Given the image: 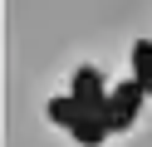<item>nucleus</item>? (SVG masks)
I'll return each mask as SVG.
<instances>
[{"label": "nucleus", "mask_w": 152, "mask_h": 147, "mask_svg": "<svg viewBox=\"0 0 152 147\" xmlns=\"http://www.w3.org/2000/svg\"><path fill=\"white\" fill-rule=\"evenodd\" d=\"M142 98H147V88L132 78V83H118L108 93V127L113 132H128L132 123H137V108H142Z\"/></svg>", "instance_id": "nucleus-1"}, {"label": "nucleus", "mask_w": 152, "mask_h": 147, "mask_svg": "<svg viewBox=\"0 0 152 147\" xmlns=\"http://www.w3.org/2000/svg\"><path fill=\"white\" fill-rule=\"evenodd\" d=\"M74 103H79L83 113H93V118H108V93H103L98 69H79V74H74Z\"/></svg>", "instance_id": "nucleus-2"}, {"label": "nucleus", "mask_w": 152, "mask_h": 147, "mask_svg": "<svg viewBox=\"0 0 152 147\" xmlns=\"http://www.w3.org/2000/svg\"><path fill=\"white\" fill-rule=\"evenodd\" d=\"M132 78L152 93V39H137L132 44Z\"/></svg>", "instance_id": "nucleus-3"}, {"label": "nucleus", "mask_w": 152, "mask_h": 147, "mask_svg": "<svg viewBox=\"0 0 152 147\" xmlns=\"http://www.w3.org/2000/svg\"><path fill=\"white\" fill-rule=\"evenodd\" d=\"M49 118H54L59 127H74V118H79V103H74V93H69V98H54V103H49Z\"/></svg>", "instance_id": "nucleus-4"}]
</instances>
